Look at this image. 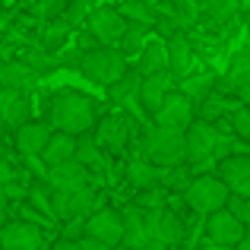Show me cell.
Here are the masks:
<instances>
[{"mask_svg":"<svg viewBox=\"0 0 250 250\" xmlns=\"http://www.w3.org/2000/svg\"><path fill=\"white\" fill-rule=\"evenodd\" d=\"M95 121H98V102L76 89H61L48 108V127L54 133L73 136V140L92 133Z\"/></svg>","mask_w":250,"mask_h":250,"instance_id":"6da1fadb","label":"cell"},{"mask_svg":"<svg viewBox=\"0 0 250 250\" xmlns=\"http://www.w3.org/2000/svg\"><path fill=\"white\" fill-rule=\"evenodd\" d=\"M140 159L149 162L155 171L184 165V133H177V130H162V127H146Z\"/></svg>","mask_w":250,"mask_h":250,"instance_id":"7a4b0ae2","label":"cell"},{"mask_svg":"<svg viewBox=\"0 0 250 250\" xmlns=\"http://www.w3.org/2000/svg\"><path fill=\"white\" fill-rule=\"evenodd\" d=\"M127 70L130 67H127V61L117 54V48H92V51H83V54H80V67H76V73L85 76L89 83L108 89V85H114Z\"/></svg>","mask_w":250,"mask_h":250,"instance_id":"3957f363","label":"cell"},{"mask_svg":"<svg viewBox=\"0 0 250 250\" xmlns=\"http://www.w3.org/2000/svg\"><path fill=\"white\" fill-rule=\"evenodd\" d=\"M215 143H219V133H215L212 124H203L193 117V124L184 130V165L193 171V177L206 165H212Z\"/></svg>","mask_w":250,"mask_h":250,"instance_id":"277c9868","label":"cell"},{"mask_svg":"<svg viewBox=\"0 0 250 250\" xmlns=\"http://www.w3.org/2000/svg\"><path fill=\"white\" fill-rule=\"evenodd\" d=\"M104 206V193H95L92 187L70 190V193H51V215L67 222H85L95 209Z\"/></svg>","mask_w":250,"mask_h":250,"instance_id":"5b68a950","label":"cell"},{"mask_svg":"<svg viewBox=\"0 0 250 250\" xmlns=\"http://www.w3.org/2000/svg\"><path fill=\"white\" fill-rule=\"evenodd\" d=\"M184 206L196 215H212L219 209H225V200H228V190L215 181L212 174H200L187 184V190L181 193Z\"/></svg>","mask_w":250,"mask_h":250,"instance_id":"8992f818","label":"cell"},{"mask_svg":"<svg viewBox=\"0 0 250 250\" xmlns=\"http://www.w3.org/2000/svg\"><path fill=\"white\" fill-rule=\"evenodd\" d=\"M127 22L121 19V13L114 6H92L85 16V35L98 44V48H114L121 42Z\"/></svg>","mask_w":250,"mask_h":250,"instance_id":"52a82bcc","label":"cell"},{"mask_svg":"<svg viewBox=\"0 0 250 250\" xmlns=\"http://www.w3.org/2000/svg\"><path fill=\"white\" fill-rule=\"evenodd\" d=\"M143 228H146V238L159 241L165 247H177L187 241V222L181 215L168 212V209H159V212H146L143 215Z\"/></svg>","mask_w":250,"mask_h":250,"instance_id":"ba28073f","label":"cell"},{"mask_svg":"<svg viewBox=\"0 0 250 250\" xmlns=\"http://www.w3.org/2000/svg\"><path fill=\"white\" fill-rule=\"evenodd\" d=\"M83 238L95 241L102 247H121V212L111 206H102L83 222Z\"/></svg>","mask_w":250,"mask_h":250,"instance_id":"9c48e42d","label":"cell"},{"mask_svg":"<svg viewBox=\"0 0 250 250\" xmlns=\"http://www.w3.org/2000/svg\"><path fill=\"white\" fill-rule=\"evenodd\" d=\"M136 127V121H130V114H104L95 121V133H92V140H95L98 149H111V152H124V146H127L130 140V130Z\"/></svg>","mask_w":250,"mask_h":250,"instance_id":"30bf717a","label":"cell"},{"mask_svg":"<svg viewBox=\"0 0 250 250\" xmlns=\"http://www.w3.org/2000/svg\"><path fill=\"white\" fill-rule=\"evenodd\" d=\"M190 124H193V104L177 89L162 98V104L152 114V127H162V130H177V133H184Z\"/></svg>","mask_w":250,"mask_h":250,"instance_id":"8fae6325","label":"cell"},{"mask_svg":"<svg viewBox=\"0 0 250 250\" xmlns=\"http://www.w3.org/2000/svg\"><path fill=\"white\" fill-rule=\"evenodd\" d=\"M203 231H206V241L212 247H225V250H231L234 244H241V241L247 238V228L238 225L225 209L206 215V228H203Z\"/></svg>","mask_w":250,"mask_h":250,"instance_id":"7c38bea8","label":"cell"},{"mask_svg":"<svg viewBox=\"0 0 250 250\" xmlns=\"http://www.w3.org/2000/svg\"><path fill=\"white\" fill-rule=\"evenodd\" d=\"M212 177L228 190V193L247 196V200H250V159H238V155H231V159L215 162V174Z\"/></svg>","mask_w":250,"mask_h":250,"instance_id":"4fadbf2b","label":"cell"},{"mask_svg":"<svg viewBox=\"0 0 250 250\" xmlns=\"http://www.w3.org/2000/svg\"><path fill=\"white\" fill-rule=\"evenodd\" d=\"M0 250H48L42 228L29 222H6L0 228Z\"/></svg>","mask_w":250,"mask_h":250,"instance_id":"5bb4252c","label":"cell"},{"mask_svg":"<svg viewBox=\"0 0 250 250\" xmlns=\"http://www.w3.org/2000/svg\"><path fill=\"white\" fill-rule=\"evenodd\" d=\"M162 44H165V73H168V80L181 83L184 76L190 73V57H193L190 38L184 35V32H171Z\"/></svg>","mask_w":250,"mask_h":250,"instance_id":"9a60e30c","label":"cell"},{"mask_svg":"<svg viewBox=\"0 0 250 250\" xmlns=\"http://www.w3.org/2000/svg\"><path fill=\"white\" fill-rule=\"evenodd\" d=\"M44 187H51V193H70V190H83L89 187V171L76 162H63L57 168H48Z\"/></svg>","mask_w":250,"mask_h":250,"instance_id":"2e32d148","label":"cell"},{"mask_svg":"<svg viewBox=\"0 0 250 250\" xmlns=\"http://www.w3.org/2000/svg\"><path fill=\"white\" fill-rule=\"evenodd\" d=\"M38 85V76L19 61H0V89L13 95H32Z\"/></svg>","mask_w":250,"mask_h":250,"instance_id":"e0dca14e","label":"cell"},{"mask_svg":"<svg viewBox=\"0 0 250 250\" xmlns=\"http://www.w3.org/2000/svg\"><path fill=\"white\" fill-rule=\"evenodd\" d=\"M171 92V80L168 73H155V76H140V85H136V104L143 108V114L152 117L155 108L162 104V98H165Z\"/></svg>","mask_w":250,"mask_h":250,"instance_id":"ac0fdd59","label":"cell"},{"mask_svg":"<svg viewBox=\"0 0 250 250\" xmlns=\"http://www.w3.org/2000/svg\"><path fill=\"white\" fill-rule=\"evenodd\" d=\"M51 133H54V130L48 127V121H35V117H32L29 124H22V127L16 130V149L22 152V159L42 155V149H44V143H48Z\"/></svg>","mask_w":250,"mask_h":250,"instance_id":"d6986e66","label":"cell"},{"mask_svg":"<svg viewBox=\"0 0 250 250\" xmlns=\"http://www.w3.org/2000/svg\"><path fill=\"white\" fill-rule=\"evenodd\" d=\"M32 114H35L32 95H13V92H3V95H0V117H3L6 127L19 130L22 124L32 121Z\"/></svg>","mask_w":250,"mask_h":250,"instance_id":"ffe728a7","label":"cell"},{"mask_svg":"<svg viewBox=\"0 0 250 250\" xmlns=\"http://www.w3.org/2000/svg\"><path fill=\"white\" fill-rule=\"evenodd\" d=\"M215 80H219V76H215L212 70H196V73L184 76L181 85H177V92H181V95L196 108L200 102H206V98L215 92Z\"/></svg>","mask_w":250,"mask_h":250,"instance_id":"44dd1931","label":"cell"},{"mask_svg":"<svg viewBox=\"0 0 250 250\" xmlns=\"http://www.w3.org/2000/svg\"><path fill=\"white\" fill-rule=\"evenodd\" d=\"M70 35H73V29L63 25L61 19H54V22H38V51L48 54V57L61 54V51L67 48Z\"/></svg>","mask_w":250,"mask_h":250,"instance_id":"7402d4cb","label":"cell"},{"mask_svg":"<svg viewBox=\"0 0 250 250\" xmlns=\"http://www.w3.org/2000/svg\"><path fill=\"white\" fill-rule=\"evenodd\" d=\"M73 155H76V140H73V136L51 133L38 159H42L44 168H57V165H63V162H73Z\"/></svg>","mask_w":250,"mask_h":250,"instance_id":"603a6c76","label":"cell"},{"mask_svg":"<svg viewBox=\"0 0 250 250\" xmlns=\"http://www.w3.org/2000/svg\"><path fill=\"white\" fill-rule=\"evenodd\" d=\"M165 73V44L159 38H149L136 54V76H155Z\"/></svg>","mask_w":250,"mask_h":250,"instance_id":"cb8c5ba5","label":"cell"},{"mask_svg":"<svg viewBox=\"0 0 250 250\" xmlns=\"http://www.w3.org/2000/svg\"><path fill=\"white\" fill-rule=\"evenodd\" d=\"M146 228H143V215L136 209H124L121 212V247L124 250H143L146 244Z\"/></svg>","mask_w":250,"mask_h":250,"instance_id":"d4e9b609","label":"cell"},{"mask_svg":"<svg viewBox=\"0 0 250 250\" xmlns=\"http://www.w3.org/2000/svg\"><path fill=\"white\" fill-rule=\"evenodd\" d=\"M121 13V19L127 25H143V29H152L155 25V13H152V3H143V0H127V3L114 6Z\"/></svg>","mask_w":250,"mask_h":250,"instance_id":"484cf974","label":"cell"},{"mask_svg":"<svg viewBox=\"0 0 250 250\" xmlns=\"http://www.w3.org/2000/svg\"><path fill=\"white\" fill-rule=\"evenodd\" d=\"M127 181L133 184L136 193H140V190L159 187V171L149 165V162H143V159H130L127 162Z\"/></svg>","mask_w":250,"mask_h":250,"instance_id":"4316f807","label":"cell"},{"mask_svg":"<svg viewBox=\"0 0 250 250\" xmlns=\"http://www.w3.org/2000/svg\"><path fill=\"white\" fill-rule=\"evenodd\" d=\"M190 181H193V171H190L187 165H177V168L159 171V187L165 190V193H184Z\"/></svg>","mask_w":250,"mask_h":250,"instance_id":"83f0119b","label":"cell"},{"mask_svg":"<svg viewBox=\"0 0 250 250\" xmlns=\"http://www.w3.org/2000/svg\"><path fill=\"white\" fill-rule=\"evenodd\" d=\"M136 85H140L136 70H127V73H124L114 85H108V98L114 104H127V102H133V98H136Z\"/></svg>","mask_w":250,"mask_h":250,"instance_id":"f1b7e54d","label":"cell"},{"mask_svg":"<svg viewBox=\"0 0 250 250\" xmlns=\"http://www.w3.org/2000/svg\"><path fill=\"white\" fill-rule=\"evenodd\" d=\"M238 10H241V3H234V0H209V3L200 6L203 16L215 19L219 25H231L234 16H238Z\"/></svg>","mask_w":250,"mask_h":250,"instance_id":"f546056e","label":"cell"},{"mask_svg":"<svg viewBox=\"0 0 250 250\" xmlns=\"http://www.w3.org/2000/svg\"><path fill=\"white\" fill-rule=\"evenodd\" d=\"M165 200H168V193H165L162 187H149V190H140V193L133 196L130 209H136L140 215H146V212H159V209H165Z\"/></svg>","mask_w":250,"mask_h":250,"instance_id":"4dcf8cb0","label":"cell"},{"mask_svg":"<svg viewBox=\"0 0 250 250\" xmlns=\"http://www.w3.org/2000/svg\"><path fill=\"white\" fill-rule=\"evenodd\" d=\"M149 42V29H143V25H127L124 29V35H121V48H117V54L127 61V57H133V54H140V48Z\"/></svg>","mask_w":250,"mask_h":250,"instance_id":"1f68e13d","label":"cell"},{"mask_svg":"<svg viewBox=\"0 0 250 250\" xmlns=\"http://www.w3.org/2000/svg\"><path fill=\"white\" fill-rule=\"evenodd\" d=\"M73 162H76V165H83L85 171L95 168L98 162H102V149L95 146L92 133H85V136H80V140H76V155H73Z\"/></svg>","mask_w":250,"mask_h":250,"instance_id":"d6a6232c","label":"cell"},{"mask_svg":"<svg viewBox=\"0 0 250 250\" xmlns=\"http://www.w3.org/2000/svg\"><path fill=\"white\" fill-rule=\"evenodd\" d=\"M228 127H231V136L241 143H250V108L247 104H241L238 111H231L228 114Z\"/></svg>","mask_w":250,"mask_h":250,"instance_id":"836d02e7","label":"cell"},{"mask_svg":"<svg viewBox=\"0 0 250 250\" xmlns=\"http://www.w3.org/2000/svg\"><path fill=\"white\" fill-rule=\"evenodd\" d=\"M225 212L231 215L238 225H244V228H247V222H250V200H247V196H234V193H228V200H225Z\"/></svg>","mask_w":250,"mask_h":250,"instance_id":"e575fe53","label":"cell"},{"mask_svg":"<svg viewBox=\"0 0 250 250\" xmlns=\"http://www.w3.org/2000/svg\"><path fill=\"white\" fill-rule=\"evenodd\" d=\"M89 10H92V6L85 3V0H73V3L63 6L61 22H63V25H70V29H76V25H85V16H89Z\"/></svg>","mask_w":250,"mask_h":250,"instance_id":"d590c367","label":"cell"},{"mask_svg":"<svg viewBox=\"0 0 250 250\" xmlns=\"http://www.w3.org/2000/svg\"><path fill=\"white\" fill-rule=\"evenodd\" d=\"M63 6H67V0H44V3H35L29 13L38 16L42 22H54V19L63 16Z\"/></svg>","mask_w":250,"mask_h":250,"instance_id":"8d00e7d4","label":"cell"},{"mask_svg":"<svg viewBox=\"0 0 250 250\" xmlns=\"http://www.w3.org/2000/svg\"><path fill=\"white\" fill-rule=\"evenodd\" d=\"M80 54H83L80 48H63L61 54H54L57 70H76V67H80Z\"/></svg>","mask_w":250,"mask_h":250,"instance_id":"74e56055","label":"cell"},{"mask_svg":"<svg viewBox=\"0 0 250 250\" xmlns=\"http://www.w3.org/2000/svg\"><path fill=\"white\" fill-rule=\"evenodd\" d=\"M73 250H111V247H102V244H95V241H76L73 244Z\"/></svg>","mask_w":250,"mask_h":250,"instance_id":"f35d334b","label":"cell"},{"mask_svg":"<svg viewBox=\"0 0 250 250\" xmlns=\"http://www.w3.org/2000/svg\"><path fill=\"white\" fill-rule=\"evenodd\" d=\"M6 206H10V200H6V193H3V187H0V228H3V225H6V219H3V215H6Z\"/></svg>","mask_w":250,"mask_h":250,"instance_id":"ab89813d","label":"cell"},{"mask_svg":"<svg viewBox=\"0 0 250 250\" xmlns=\"http://www.w3.org/2000/svg\"><path fill=\"white\" fill-rule=\"evenodd\" d=\"M143 250H168V247H165V244H159V241H152V238H149L146 244H143Z\"/></svg>","mask_w":250,"mask_h":250,"instance_id":"60d3db41","label":"cell"},{"mask_svg":"<svg viewBox=\"0 0 250 250\" xmlns=\"http://www.w3.org/2000/svg\"><path fill=\"white\" fill-rule=\"evenodd\" d=\"M51 250H73V244H67V241H57V244L51 247Z\"/></svg>","mask_w":250,"mask_h":250,"instance_id":"b9f144b4","label":"cell"},{"mask_svg":"<svg viewBox=\"0 0 250 250\" xmlns=\"http://www.w3.org/2000/svg\"><path fill=\"white\" fill-rule=\"evenodd\" d=\"M168 250H196L193 244H177V247H168Z\"/></svg>","mask_w":250,"mask_h":250,"instance_id":"7bdbcfd3","label":"cell"},{"mask_svg":"<svg viewBox=\"0 0 250 250\" xmlns=\"http://www.w3.org/2000/svg\"><path fill=\"white\" fill-rule=\"evenodd\" d=\"M0 95H3V89H0Z\"/></svg>","mask_w":250,"mask_h":250,"instance_id":"ee69618b","label":"cell"}]
</instances>
